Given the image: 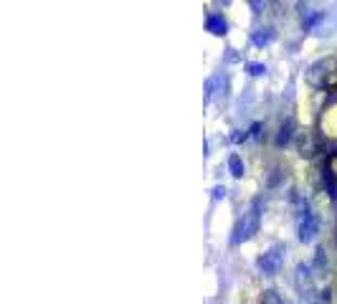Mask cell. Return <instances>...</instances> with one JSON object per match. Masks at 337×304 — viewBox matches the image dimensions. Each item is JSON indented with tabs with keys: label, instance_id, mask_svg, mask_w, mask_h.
<instances>
[{
	"label": "cell",
	"instance_id": "cell-2",
	"mask_svg": "<svg viewBox=\"0 0 337 304\" xmlns=\"http://www.w3.org/2000/svg\"><path fill=\"white\" fill-rule=\"evenodd\" d=\"M281 253H284L281 246H274L271 251H266L264 256L258 259V269H261L264 274H277L279 266H281Z\"/></svg>",
	"mask_w": 337,
	"mask_h": 304
},
{
	"label": "cell",
	"instance_id": "cell-5",
	"mask_svg": "<svg viewBox=\"0 0 337 304\" xmlns=\"http://www.w3.org/2000/svg\"><path fill=\"white\" fill-rule=\"evenodd\" d=\"M292 119H287V122H284L281 124V130H279V134H277V145L281 147V145H287L289 142V139H292Z\"/></svg>",
	"mask_w": 337,
	"mask_h": 304
},
{
	"label": "cell",
	"instance_id": "cell-3",
	"mask_svg": "<svg viewBox=\"0 0 337 304\" xmlns=\"http://www.w3.org/2000/svg\"><path fill=\"white\" fill-rule=\"evenodd\" d=\"M315 233H317V223H315V218H312V213L307 210V213H304V221L299 223V238L307 244V241L315 238Z\"/></svg>",
	"mask_w": 337,
	"mask_h": 304
},
{
	"label": "cell",
	"instance_id": "cell-9",
	"mask_svg": "<svg viewBox=\"0 0 337 304\" xmlns=\"http://www.w3.org/2000/svg\"><path fill=\"white\" fill-rule=\"evenodd\" d=\"M264 299H266V304H284V302L274 294V291H266V297H264Z\"/></svg>",
	"mask_w": 337,
	"mask_h": 304
},
{
	"label": "cell",
	"instance_id": "cell-1",
	"mask_svg": "<svg viewBox=\"0 0 337 304\" xmlns=\"http://www.w3.org/2000/svg\"><path fill=\"white\" fill-rule=\"evenodd\" d=\"M258 231V200H254V206L249 213H243V218L238 221L236 231H233V244H241V241H249L254 233Z\"/></svg>",
	"mask_w": 337,
	"mask_h": 304
},
{
	"label": "cell",
	"instance_id": "cell-7",
	"mask_svg": "<svg viewBox=\"0 0 337 304\" xmlns=\"http://www.w3.org/2000/svg\"><path fill=\"white\" fill-rule=\"evenodd\" d=\"M271 38H274V31H271V28H261V33L254 36V43H256V46H264V43L271 41Z\"/></svg>",
	"mask_w": 337,
	"mask_h": 304
},
{
	"label": "cell",
	"instance_id": "cell-8",
	"mask_svg": "<svg viewBox=\"0 0 337 304\" xmlns=\"http://www.w3.org/2000/svg\"><path fill=\"white\" fill-rule=\"evenodd\" d=\"M246 69H249V74H254V76H258V74H264V71H266V69L261 66V63H249Z\"/></svg>",
	"mask_w": 337,
	"mask_h": 304
},
{
	"label": "cell",
	"instance_id": "cell-4",
	"mask_svg": "<svg viewBox=\"0 0 337 304\" xmlns=\"http://www.w3.org/2000/svg\"><path fill=\"white\" fill-rule=\"evenodd\" d=\"M205 25H208V31L216 33V36H223L226 33V20H223V16H208Z\"/></svg>",
	"mask_w": 337,
	"mask_h": 304
},
{
	"label": "cell",
	"instance_id": "cell-10",
	"mask_svg": "<svg viewBox=\"0 0 337 304\" xmlns=\"http://www.w3.org/2000/svg\"><path fill=\"white\" fill-rule=\"evenodd\" d=\"M226 195V188H221V185H218L216 190H213V198H223Z\"/></svg>",
	"mask_w": 337,
	"mask_h": 304
},
{
	"label": "cell",
	"instance_id": "cell-6",
	"mask_svg": "<svg viewBox=\"0 0 337 304\" xmlns=\"http://www.w3.org/2000/svg\"><path fill=\"white\" fill-rule=\"evenodd\" d=\"M228 168H231V175H233V177H241V175H243V162H241L238 155H231V157H228Z\"/></svg>",
	"mask_w": 337,
	"mask_h": 304
}]
</instances>
